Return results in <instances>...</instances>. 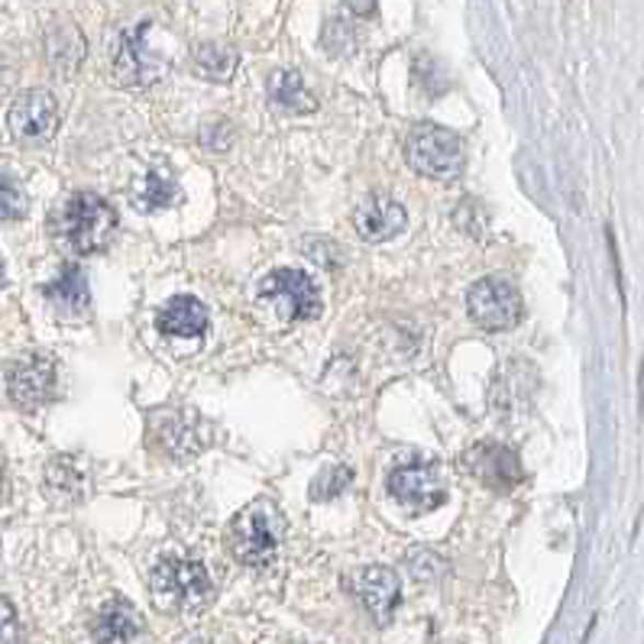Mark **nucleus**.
I'll use <instances>...</instances> for the list:
<instances>
[{
	"label": "nucleus",
	"instance_id": "nucleus-4",
	"mask_svg": "<svg viewBox=\"0 0 644 644\" xmlns=\"http://www.w3.org/2000/svg\"><path fill=\"white\" fill-rule=\"evenodd\" d=\"M405 159L409 165L425 175V179H437V182H450L463 172L467 152H463V140L447 130V127H415L405 140Z\"/></svg>",
	"mask_w": 644,
	"mask_h": 644
},
{
	"label": "nucleus",
	"instance_id": "nucleus-21",
	"mask_svg": "<svg viewBox=\"0 0 644 644\" xmlns=\"http://www.w3.org/2000/svg\"><path fill=\"white\" fill-rule=\"evenodd\" d=\"M46 483L62 499H81L88 493V467L78 457H56L46 470Z\"/></svg>",
	"mask_w": 644,
	"mask_h": 644
},
{
	"label": "nucleus",
	"instance_id": "nucleus-26",
	"mask_svg": "<svg viewBox=\"0 0 644 644\" xmlns=\"http://www.w3.org/2000/svg\"><path fill=\"white\" fill-rule=\"evenodd\" d=\"M198 644H205V642H198Z\"/></svg>",
	"mask_w": 644,
	"mask_h": 644
},
{
	"label": "nucleus",
	"instance_id": "nucleus-18",
	"mask_svg": "<svg viewBox=\"0 0 644 644\" xmlns=\"http://www.w3.org/2000/svg\"><path fill=\"white\" fill-rule=\"evenodd\" d=\"M46 298L53 301V308L56 311H62L66 318H78V314H84L88 311V304H91V291H88V279H84V273L78 269V266H66L59 276H56V283H49L46 286Z\"/></svg>",
	"mask_w": 644,
	"mask_h": 644
},
{
	"label": "nucleus",
	"instance_id": "nucleus-8",
	"mask_svg": "<svg viewBox=\"0 0 644 644\" xmlns=\"http://www.w3.org/2000/svg\"><path fill=\"white\" fill-rule=\"evenodd\" d=\"M389 493L409 511L425 515L447 502V483H444L440 470L428 460H402L389 473Z\"/></svg>",
	"mask_w": 644,
	"mask_h": 644
},
{
	"label": "nucleus",
	"instance_id": "nucleus-25",
	"mask_svg": "<svg viewBox=\"0 0 644 644\" xmlns=\"http://www.w3.org/2000/svg\"><path fill=\"white\" fill-rule=\"evenodd\" d=\"M344 3H347V10H350V13H357V16H369V13L376 10V3H379V0H344Z\"/></svg>",
	"mask_w": 644,
	"mask_h": 644
},
{
	"label": "nucleus",
	"instance_id": "nucleus-22",
	"mask_svg": "<svg viewBox=\"0 0 644 644\" xmlns=\"http://www.w3.org/2000/svg\"><path fill=\"white\" fill-rule=\"evenodd\" d=\"M195 59V72L205 74L208 81H230L237 66H240V56L233 46H223V43H202L195 46L192 53Z\"/></svg>",
	"mask_w": 644,
	"mask_h": 644
},
{
	"label": "nucleus",
	"instance_id": "nucleus-23",
	"mask_svg": "<svg viewBox=\"0 0 644 644\" xmlns=\"http://www.w3.org/2000/svg\"><path fill=\"white\" fill-rule=\"evenodd\" d=\"M350 480H354V470H350V467H331V470H324V473L311 483V496L318 502L337 499V496L350 486Z\"/></svg>",
	"mask_w": 644,
	"mask_h": 644
},
{
	"label": "nucleus",
	"instance_id": "nucleus-3",
	"mask_svg": "<svg viewBox=\"0 0 644 644\" xmlns=\"http://www.w3.org/2000/svg\"><path fill=\"white\" fill-rule=\"evenodd\" d=\"M56 233L74 256H91V253H101L114 240L117 215L104 198L91 192H78L56 217Z\"/></svg>",
	"mask_w": 644,
	"mask_h": 644
},
{
	"label": "nucleus",
	"instance_id": "nucleus-1",
	"mask_svg": "<svg viewBox=\"0 0 644 644\" xmlns=\"http://www.w3.org/2000/svg\"><path fill=\"white\" fill-rule=\"evenodd\" d=\"M149 586L156 602L165 612H202L205 606H211L215 599V579L205 567V561L192 557V554H165L152 573H149Z\"/></svg>",
	"mask_w": 644,
	"mask_h": 644
},
{
	"label": "nucleus",
	"instance_id": "nucleus-13",
	"mask_svg": "<svg viewBox=\"0 0 644 644\" xmlns=\"http://www.w3.org/2000/svg\"><path fill=\"white\" fill-rule=\"evenodd\" d=\"M156 327L162 337L175 341H198L208 331V308L195 295H175L156 314Z\"/></svg>",
	"mask_w": 644,
	"mask_h": 644
},
{
	"label": "nucleus",
	"instance_id": "nucleus-2",
	"mask_svg": "<svg viewBox=\"0 0 644 644\" xmlns=\"http://www.w3.org/2000/svg\"><path fill=\"white\" fill-rule=\"evenodd\" d=\"M283 538H286V518L273 502H253L240 508L227 531L230 554L253 571H263L279 557Z\"/></svg>",
	"mask_w": 644,
	"mask_h": 644
},
{
	"label": "nucleus",
	"instance_id": "nucleus-17",
	"mask_svg": "<svg viewBox=\"0 0 644 644\" xmlns=\"http://www.w3.org/2000/svg\"><path fill=\"white\" fill-rule=\"evenodd\" d=\"M269 107L283 117H301V114L318 111V101L308 91L301 74L291 72V69H279V72L269 74Z\"/></svg>",
	"mask_w": 644,
	"mask_h": 644
},
{
	"label": "nucleus",
	"instance_id": "nucleus-9",
	"mask_svg": "<svg viewBox=\"0 0 644 644\" xmlns=\"http://www.w3.org/2000/svg\"><path fill=\"white\" fill-rule=\"evenodd\" d=\"M59 389V372L56 363L43 354L13 359L7 366V395L20 409H43L56 399Z\"/></svg>",
	"mask_w": 644,
	"mask_h": 644
},
{
	"label": "nucleus",
	"instance_id": "nucleus-24",
	"mask_svg": "<svg viewBox=\"0 0 644 644\" xmlns=\"http://www.w3.org/2000/svg\"><path fill=\"white\" fill-rule=\"evenodd\" d=\"M26 215V195L13 185V175L3 172V220H20Z\"/></svg>",
	"mask_w": 644,
	"mask_h": 644
},
{
	"label": "nucleus",
	"instance_id": "nucleus-10",
	"mask_svg": "<svg viewBox=\"0 0 644 644\" xmlns=\"http://www.w3.org/2000/svg\"><path fill=\"white\" fill-rule=\"evenodd\" d=\"M7 127L16 143L39 146L59 130V104L49 91H26L10 104Z\"/></svg>",
	"mask_w": 644,
	"mask_h": 644
},
{
	"label": "nucleus",
	"instance_id": "nucleus-20",
	"mask_svg": "<svg viewBox=\"0 0 644 644\" xmlns=\"http://www.w3.org/2000/svg\"><path fill=\"white\" fill-rule=\"evenodd\" d=\"M46 56L59 72H74L84 59V36L78 33L74 23H56L46 33Z\"/></svg>",
	"mask_w": 644,
	"mask_h": 644
},
{
	"label": "nucleus",
	"instance_id": "nucleus-16",
	"mask_svg": "<svg viewBox=\"0 0 644 644\" xmlns=\"http://www.w3.org/2000/svg\"><path fill=\"white\" fill-rule=\"evenodd\" d=\"M146 26H140L137 33H120L117 46H114V69L117 78L127 84H146L159 74V59L149 53V46L143 43Z\"/></svg>",
	"mask_w": 644,
	"mask_h": 644
},
{
	"label": "nucleus",
	"instance_id": "nucleus-14",
	"mask_svg": "<svg viewBox=\"0 0 644 644\" xmlns=\"http://www.w3.org/2000/svg\"><path fill=\"white\" fill-rule=\"evenodd\" d=\"M354 223H357L359 237L379 243V240L399 237V233L405 230V223H409V215H405V208H402L395 198H389V195H366V198L359 202Z\"/></svg>",
	"mask_w": 644,
	"mask_h": 644
},
{
	"label": "nucleus",
	"instance_id": "nucleus-7",
	"mask_svg": "<svg viewBox=\"0 0 644 644\" xmlns=\"http://www.w3.org/2000/svg\"><path fill=\"white\" fill-rule=\"evenodd\" d=\"M260 301L286 321H314L321 314V288L298 269H273L260 283Z\"/></svg>",
	"mask_w": 644,
	"mask_h": 644
},
{
	"label": "nucleus",
	"instance_id": "nucleus-6",
	"mask_svg": "<svg viewBox=\"0 0 644 644\" xmlns=\"http://www.w3.org/2000/svg\"><path fill=\"white\" fill-rule=\"evenodd\" d=\"M467 311L483 331H511L525 318L521 291L505 276H486L467 295Z\"/></svg>",
	"mask_w": 644,
	"mask_h": 644
},
{
	"label": "nucleus",
	"instance_id": "nucleus-5",
	"mask_svg": "<svg viewBox=\"0 0 644 644\" xmlns=\"http://www.w3.org/2000/svg\"><path fill=\"white\" fill-rule=\"evenodd\" d=\"M149 440L159 453L172 460H192L211 444L208 422L185 409H165L149 418Z\"/></svg>",
	"mask_w": 644,
	"mask_h": 644
},
{
	"label": "nucleus",
	"instance_id": "nucleus-19",
	"mask_svg": "<svg viewBox=\"0 0 644 644\" xmlns=\"http://www.w3.org/2000/svg\"><path fill=\"white\" fill-rule=\"evenodd\" d=\"M182 202V185L169 175V169H149L140 182V188L134 192V205L140 211H162Z\"/></svg>",
	"mask_w": 644,
	"mask_h": 644
},
{
	"label": "nucleus",
	"instance_id": "nucleus-12",
	"mask_svg": "<svg viewBox=\"0 0 644 644\" xmlns=\"http://www.w3.org/2000/svg\"><path fill=\"white\" fill-rule=\"evenodd\" d=\"M350 589L357 593V599L379 625H386L392 619L399 596H402V583H399L395 571H389V567H363L350 576Z\"/></svg>",
	"mask_w": 644,
	"mask_h": 644
},
{
	"label": "nucleus",
	"instance_id": "nucleus-11",
	"mask_svg": "<svg viewBox=\"0 0 644 644\" xmlns=\"http://www.w3.org/2000/svg\"><path fill=\"white\" fill-rule=\"evenodd\" d=\"M467 467L470 473L496 493H511L521 483V463L518 453L502 447V444H480L467 453Z\"/></svg>",
	"mask_w": 644,
	"mask_h": 644
},
{
	"label": "nucleus",
	"instance_id": "nucleus-15",
	"mask_svg": "<svg viewBox=\"0 0 644 644\" xmlns=\"http://www.w3.org/2000/svg\"><path fill=\"white\" fill-rule=\"evenodd\" d=\"M143 635V616L127 599H111L94 619V644H137Z\"/></svg>",
	"mask_w": 644,
	"mask_h": 644
}]
</instances>
